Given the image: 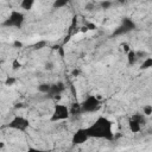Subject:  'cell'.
<instances>
[{
    "label": "cell",
    "instance_id": "cell-12",
    "mask_svg": "<svg viewBox=\"0 0 152 152\" xmlns=\"http://www.w3.org/2000/svg\"><path fill=\"white\" fill-rule=\"evenodd\" d=\"M50 88H51V84L49 83H42L38 86V91L43 93V94H48L50 91Z\"/></svg>",
    "mask_w": 152,
    "mask_h": 152
},
{
    "label": "cell",
    "instance_id": "cell-22",
    "mask_svg": "<svg viewBox=\"0 0 152 152\" xmlns=\"http://www.w3.org/2000/svg\"><path fill=\"white\" fill-rule=\"evenodd\" d=\"M18 68H20V63L18 61H14L13 62V69H18Z\"/></svg>",
    "mask_w": 152,
    "mask_h": 152
},
{
    "label": "cell",
    "instance_id": "cell-14",
    "mask_svg": "<svg viewBox=\"0 0 152 152\" xmlns=\"http://www.w3.org/2000/svg\"><path fill=\"white\" fill-rule=\"evenodd\" d=\"M65 5H68V1L66 0H57V1H55L53 2V7L55 8H61V7H64Z\"/></svg>",
    "mask_w": 152,
    "mask_h": 152
},
{
    "label": "cell",
    "instance_id": "cell-15",
    "mask_svg": "<svg viewBox=\"0 0 152 152\" xmlns=\"http://www.w3.org/2000/svg\"><path fill=\"white\" fill-rule=\"evenodd\" d=\"M142 112H144V115H146V116L151 115V114H152V106H151V104L145 106V107L142 108Z\"/></svg>",
    "mask_w": 152,
    "mask_h": 152
},
{
    "label": "cell",
    "instance_id": "cell-26",
    "mask_svg": "<svg viewBox=\"0 0 152 152\" xmlns=\"http://www.w3.org/2000/svg\"><path fill=\"white\" fill-rule=\"evenodd\" d=\"M80 74V71L78 70H72V76H77Z\"/></svg>",
    "mask_w": 152,
    "mask_h": 152
},
{
    "label": "cell",
    "instance_id": "cell-6",
    "mask_svg": "<svg viewBox=\"0 0 152 152\" xmlns=\"http://www.w3.org/2000/svg\"><path fill=\"white\" fill-rule=\"evenodd\" d=\"M135 28V24L133 20H131L129 18H124L120 26H118L115 28V31L113 32V36H124L131 31H133Z\"/></svg>",
    "mask_w": 152,
    "mask_h": 152
},
{
    "label": "cell",
    "instance_id": "cell-11",
    "mask_svg": "<svg viewBox=\"0 0 152 152\" xmlns=\"http://www.w3.org/2000/svg\"><path fill=\"white\" fill-rule=\"evenodd\" d=\"M33 4H34L33 0H23V1L20 2V7H21L23 10H31L32 6H33Z\"/></svg>",
    "mask_w": 152,
    "mask_h": 152
},
{
    "label": "cell",
    "instance_id": "cell-2",
    "mask_svg": "<svg viewBox=\"0 0 152 152\" xmlns=\"http://www.w3.org/2000/svg\"><path fill=\"white\" fill-rule=\"evenodd\" d=\"M101 106L100 100L94 96V95H89L81 104H80V112L81 113H93L96 112Z\"/></svg>",
    "mask_w": 152,
    "mask_h": 152
},
{
    "label": "cell",
    "instance_id": "cell-9",
    "mask_svg": "<svg viewBox=\"0 0 152 152\" xmlns=\"http://www.w3.org/2000/svg\"><path fill=\"white\" fill-rule=\"evenodd\" d=\"M137 59H138V57H137L135 51L129 50V51L127 52V61H128V64H129V65H133V64L137 62Z\"/></svg>",
    "mask_w": 152,
    "mask_h": 152
},
{
    "label": "cell",
    "instance_id": "cell-17",
    "mask_svg": "<svg viewBox=\"0 0 152 152\" xmlns=\"http://www.w3.org/2000/svg\"><path fill=\"white\" fill-rule=\"evenodd\" d=\"M112 5H113V2H110V1H101V4H100V6H101L103 10H108Z\"/></svg>",
    "mask_w": 152,
    "mask_h": 152
},
{
    "label": "cell",
    "instance_id": "cell-21",
    "mask_svg": "<svg viewBox=\"0 0 152 152\" xmlns=\"http://www.w3.org/2000/svg\"><path fill=\"white\" fill-rule=\"evenodd\" d=\"M86 27H87V30H94V28H96V26L94 24H90V23H88L86 25Z\"/></svg>",
    "mask_w": 152,
    "mask_h": 152
},
{
    "label": "cell",
    "instance_id": "cell-10",
    "mask_svg": "<svg viewBox=\"0 0 152 152\" xmlns=\"http://www.w3.org/2000/svg\"><path fill=\"white\" fill-rule=\"evenodd\" d=\"M129 129H131V132H133V133H138V132L140 131V124H139L138 121L131 119V121H129Z\"/></svg>",
    "mask_w": 152,
    "mask_h": 152
},
{
    "label": "cell",
    "instance_id": "cell-8",
    "mask_svg": "<svg viewBox=\"0 0 152 152\" xmlns=\"http://www.w3.org/2000/svg\"><path fill=\"white\" fill-rule=\"evenodd\" d=\"M63 90H64V84L62 82H58V83L51 84V88H50V91L48 93V95L50 97H57L58 95H61V93Z\"/></svg>",
    "mask_w": 152,
    "mask_h": 152
},
{
    "label": "cell",
    "instance_id": "cell-25",
    "mask_svg": "<svg viewBox=\"0 0 152 152\" xmlns=\"http://www.w3.org/2000/svg\"><path fill=\"white\" fill-rule=\"evenodd\" d=\"M122 48L125 49V51H127V52L129 51V49H128V45H127V44H122Z\"/></svg>",
    "mask_w": 152,
    "mask_h": 152
},
{
    "label": "cell",
    "instance_id": "cell-7",
    "mask_svg": "<svg viewBox=\"0 0 152 152\" xmlns=\"http://www.w3.org/2000/svg\"><path fill=\"white\" fill-rule=\"evenodd\" d=\"M88 139H89V137L87 135L84 128H80V129H77V131L74 133L72 139H71V142H72L74 145H81V144L86 142Z\"/></svg>",
    "mask_w": 152,
    "mask_h": 152
},
{
    "label": "cell",
    "instance_id": "cell-5",
    "mask_svg": "<svg viewBox=\"0 0 152 152\" xmlns=\"http://www.w3.org/2000/svg\"><path fill=\"white\" fill-rule=\"evenodd\" d=\"M69 115H70V112H69V109H68L66 106H64V104H55L53 112L51 114L50 120L53 121V122L55 121H61V120L68 119Z\"/></svg>",
    "mask_w": 152,
    "mask_h": 152
},
{
    "label": "cell",
    "instance_id": "cell-4",
    "mask_svg": "<svg viewBox=\"0 0 152 152\" xmlns=\"http://www.w3.org/2000/svg\"><path fill=\"white\" fill-rule=\"evenodd\" d=\"M8 128L15 129L19 132H26V129L30 127V122L24 116H14L7 125Z\"/></svg>",
    "mask_w": 152,
    "mask_h": 152
},
{
    "label": "cell",
    "instance_id": "cell-19",
    "mask_svg": "<svg viewBox=\"0 0 152 152\" xmlns=\"http://www.w3.org/2000/svg\"><path fill=\"white\" fill-rule=\"evenodd\" d=\"M45 69L46 70H52L53 69V63L52 62H46L45 63Z\"/></svg>",
    "mask_w": 152,
    "mask_h": 152
},
{
    "label": "cell",
    "instance_id": "cell-27",
    "mask_svg": "<svg viewBox=\"0 0 152 152\" xmlns=\"http://www.w3.org/2000/svg\"><path fill=\"white\" fill-rule=\"evenodd\" d=\"M59 49V53H61V56H64V51H63V49L62 48H58Z\"/></svg>",
    "mask_w": 152,
    "mask_h": 152
},
{
    "label": "cell",
    "instance_id": "cell-23",
    "mask_svg": "<svg viewBox=\"0 0 152 152\" xmlns=\"http://www.w3.org/2000/svg\"><path fill=\"white\" fill-rule=\"evenodd\" d=\"M13 44H14V46H17V48H21V46H23V43L19 42V40H15Z\"/></svg>",
    "mask_w": 152,
    "mask_h": 152
},
{
    "label": "cell",
    "instance_id": "cell-1",
    "mask_svg": "<svg viewBox=\"0 0 152 152\" xmlns=\"http://www.w3.org/2000/svg\"><path fill=\"white\" fill-rule=\"evenodd\" d=\"M112 126L113 124L110 120H108L104 116H99L89 127L84 128V131L89 138L112 140L114 135Z\"/></svg>",
    "mask_w": 152,
    "mask_h": 152
},
{
    "label": "cell",
    "instance_id": "cell-24",
    "mask_svg": "<svg viewBox=\"0 0 152 152\" xmlns=\"http://www.w3.org/2000/svg\"><path fill=\"white\" fill-rule=\"evenodd\" d=\"M86 7H87V8H88V11H91V10H93V8H94V6H93V4H88V5H87V6H86Z\"/></svg>",
    "mask_w": 152,
    "mask_h": 152
},
{
    "label": "cell",
    "instance_id": "cell-18",
    "mask_svg": "<svg viewBox=\"0 0 152 152\" xmlns=\"http://www.w3.org/2000/svg\"><path fill=\"white\" fill-rule=\"evenodd\" d=\"M15 83V78L14 77H7L5 81V86H13Z\"/></svg>",
    "mask_w": 152,
    "mask_h": 152
},
{
    "label": "cell",
    "instance_id": "cell-13",
    "mask_svg": "<svg viewBox=\"0 0 152 152\" xmlns=\"http://www.w3.org/2000/svg\"><path fill=\"white\" fill-rule=\"evenodd\" d=\"M152 66V58L151 57H147L144 59L142 64H141V69L142 70H146V69H150Z\"/></svg>",
    "mask_w": 152,
    "mask_h": 152
},
{
    "label": "cell",
    "instance_id": "cell-3",
    "mask_svg": "<svg viewBox=\"0 0 152 152\" xmlns=\"http://www.w3.org/2000/svg\"><path fill=\"white\" fill-rule=\"evenodd\" d=\"M25 20V17L21 12H18V11H12L11 14L4 20L2 25L6 26V27H21L23 23Z\"/></svg>",
    "mask_w": 152,
    "mask_h": 152
},
{
    "label": "cell",
    "instance_id": "cell-16",
    "mask_svg": "<svg viewBox=\"0 0 152 152\" xmlns=\"http://www.w3.org/2000/svg\"><path fill=\"white\" fill-rule=\"evenodd\" d=\"M45 46H46V42H45V40H39L38 43L34 44V49H37V50L43 49V48H45Z\"/></svg>",
    "mask_w": 152,
    "mask_h": 152
},
{
    "label": "cell",
    "instance_id": "cell-20",
    "mask_svg": "<svg viewBox=\"0 0 152 152\" xmlns=\"http://www.w3.org/2000/svg\"><path fill=\"white\" fill-rule=\"evenodd\" d=\"M27 152H44L43 150H40V148H36V147H30L28 150H27Z\"/></svg>",
    "mask_w": 152,
    "mask_h": 152
}]
</instances>
